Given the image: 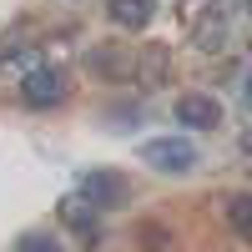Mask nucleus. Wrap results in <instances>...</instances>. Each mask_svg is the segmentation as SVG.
Returning a JSON list of instances; mask_svg holds the SVG:
<instances>
[{
  "label": "nucleus",
  "instance_id": "obj_1",
  "mask_svg": "<svg viewBox=\"0 0 252 252\" xmlns=\"http://www.w3.org/2000/svg\"><path fill=\"white\" fill-rule=\"evenodd\" d=\"M66 96H71V71L66 66H31L20 76V101H26L31 111H51Z\"/></svg>",
  "mask_w": 252,
  "mask_h": 252
},
{
  "label": "nucleus",
  "instance_id": "obj_2",
  "mask_svg": "<svg viewBox=\"0 0 252 252\" xmlns=\"http://www.w3.org/2000/svg\"><path fill=\"white\" fill-rule=\"evenodd\" d=\"M141 161L157 166V172L182 177V172H192V166H197V146L187 141V136H157V141L141 146Z\"/></svg>",
  "mask_w": 252,
  "mask_h": 252
},
{
  "label": "nucleus",
  "instance_id": "obj_3",
  "mask_svg": "<svg viewBox=\"0 0 252 252\" xmlns=\"http://www.w3.org/2000/svg\"><path fill=\"white\" fill-rule=\"evenodd\" d=\"M81 197H86L96 212H106V207H121L126 197H131V187H126V177L106 172V166H91V172L81 177Z\"/></svg>",
  "mask_w": 252,
  "mask_h": 252
},
{
  "label": "nucleus",
  "instance_id": "obj_4",
  "mask_svg": "<svg viewBox=\"0 0 252 252\" xmlns=\"http://www.w3.org/2000/svg\"><path fill=\"white\" fill-rule=\"evenodd\" d=\"M177 121L192 126V131H212V126H222V101L217 96H202V91H187L177 101Z\"/></svg>",
  "mask_w": 252,
  "mask_h": 252
},
{
  "label": "nucleus",
  "instance_id": "obj_5",
  "mask_svg": "<svg viewBox=\"0 0 252 252\" xmlns=\"http://www.w3.org/2000/svg\"><path fill=\"white\" fill-rule=\"evenodd\" d=\"M157 15V0H111V20L121 31H141Z\"/></svg>",
  "mask_w": 252,
  "mask_h": 252
},
{
  "label": "nucleus",
  "instance_id": "obj_6",
  "mask_svg": "<svg viewBox=\"0 0 252 252\" xmlns=\"http://www.w3.org/2000/svg\"><path fill=\"white\" fill-rule=\"evenodd\" d=\"M61 222L76 227L81 237H91V232H96V207H91L86 197H66V202H61Z\"/></svg>",
  "mask_w": 252,
  "mask_h": 252
},
{
  "label": "nucleus",
  "instance_id": "obj_7",
  "mask_svg": "<svg viewBox=\"0 0 252 252\" xmlns=\"http://www.w3.org/2000/svg\"><path fill=\"white\" fill-rule=\"evenodd\" d=\"M227 222H232L237 237H252V197L247 192H237L232 202H227Z\"/></svg>",
  "mask_w": 252,
  "mask_h": 252
},
{
  "label": "nucleus",
  "instance_id": "obj_8",
  "mask_svg": "<svg viewBox=\"0 0 252 252\" xmlns=\"http://www.w3.org/2000/svg\"><path fill=\"white\" fill-rule=\"evenodd\" d=\"M141 242H146V252H177V237H172V232H161L157 222H146V227H141Z\"/></svg>",
  "mask_w": 252,
  "mask_h": 252
},
{
  "label": "nucleus",
  "instance_id": "obj_9",
  "mask_svg": "<svg viewBox=\"0 0 252 252\" xmlns=\"http://www.w3.org/2000/svg\"><path fill=\"white\" fill-rule=\"evenodd\" d=\"M15 252H61V242L51 232H26V237L15 242Z\"/></svg>",
  "mask_w": 252,
  "mask_h": 252
}]
</instances>
